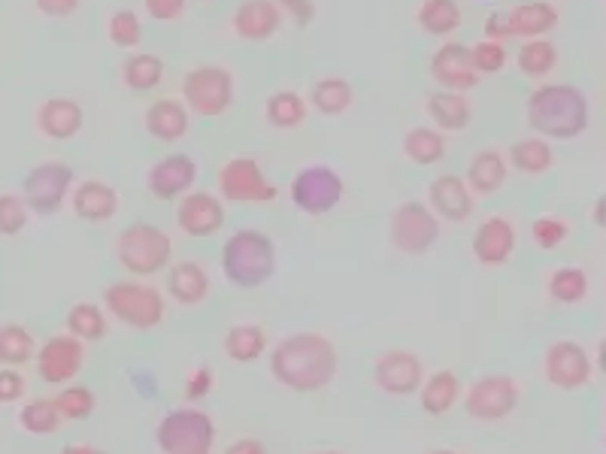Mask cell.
<instances>
[{"label": "cell", "mask_w": 606, "mask_h": 454, "mask_svg": "<svg viewBox=\"0 0 606 454\" xmlns=\"http://www.w3.org/2000/svg\"><path fill=\"white\" fill-rule=\"evenodd\" d=\"M552 294L564 300V303H573L585 294V278L579 270H562L558 276L552 278Z\"/></svg>", "instance_id": "f35d334b"}, {"label": "cell", "mask_w": 606, "mask_h": 454, "mask_svg": "<svg viewBox=\"0 0 606 454\" xmlns=\"http://www.w3.org/2000/svg\"><path fill=\"white\" fill-rule=\"evenodd\" d=\"M518 391L506 376H491V379L476 381L467 394V412L479 421H501L503 415L516 410Z\"/></svg>", "instance_id": "ba28073f"}, {"label": "cell", "mask_w": 606, "mask_h": 454, "mask_svg": "<svg viewBox=\"0 0 606 454\" xmlns=\"http://www.w3.org/2000/svg\"><path fill=\"white\" fill-rule=\"evenodd\" d=\"M61 454H104V452H98V449H91V445H64V452Z\"/></svg>", "instance_id": "f5cc1de1"}, {"label": "cell", "mask_w": 606, "mask_h": 454, "mask_svg": "<svg viewBox=\"0 0 606 454\" xmlns=\"http://www.w3.org/2000/svg\"><path fill=\"white\" fill-rule=\"evenodd\" d=\"M237 28L243 37H267L270 30L276 28V10L265 0L246 3L237 15Z\"/></svg>", "instance_id": "484cf974"}, {"label": "cell", "mask_w": 606, "mask_h": 454, "mask_svg": "<svg viewBox=\"0 0 606 454\" xmlns=\"http://www.w3.org/2000/svg\"><path fill=\"white\" fill-rule=\"evenodd\" d=\"M552 22H555L552 10L540 3V7H521V10H516L513 18H510V28L516 30V34H540Z\"/></svg>", "instance_id": "1f68e13d"}, {"label": "cell", "mask_w": 606, "mask_h": 454, "mask_svg": "<svg viewBox=\"0 0 606 454\" xmlns=\"http://www.w3.org/2000/svg\"><path fill=\"white\" fill-rule=\"evenodd\" d=\"M325 454H334V452H325Z\"/></svg>", "instance_id": "9f6ffc18"}, {"label": "cell", "mask_w": 606, "mask_h": 454, "mask_svg": "<svg viewBox=\"0 0 606 454\" xmlns=\"http://www.w3.org/2000/svg\"><path fill=\"white\" fill-rule=\"evenodd\" d=\"M531 121L540 131L573 137L585 125V103L573 89H543L533 94Z\"/></svg>", "instance_id": "3957f363"}, {"label": "cell", "mask_w": 606, "mask_h": 454, "mask_svg": "<svg viewBox=\"0 0 606 454\" xmlns=\"http://www.w3.org/2000/svg\"><path fill=\"white\" fill-rule=\"evenodd\" d=\"M149 13L158 15V18H173L182 10V0H146Z\"/></svg>", "instance_id": "c3c4849f"}, {"label": "cell", "mask_w": 606, "mask_h": 454, "mask_svg": "<svg viewBox=\"0 0 606 454\" xmlns=\"http://www.w3.org/2000/svg\"><path fill=\"white\" fill-rule=\"evenodd\" d=\"M82 125V109L74 101H49L40 106V128L55 140L74 137Z\"/></svg>", "instance_id": "ac0fdd59"}, {"label": "cell", "mask_w": 606, "mask_h": 454, "mask_svg": "<svg viewBox=\"0 0 606 454\" xmlns=\"http://www.w3.org/2000/svg\"><path fill=\"white\" fill-rule=\"evenodd\" d=\"M37 7L46 15H67L76 10V0H37Z\"/></svg>", "instance_id": "681fc988"}, {"label": "cell", "mask_w": 606, "mask_h": 454, "mask_svg": "<svg viewBox=\"0 0 606 454\" xmlns=\"http://www.w3.org/2000/svg\"><path fill=\"white\" fill-rule=\"evenodd\" d=\"M109 34H113V40L119 46H133L137 43V37H140L137 18H133L131 13H119L113 18V25H109Z\"/></svg>", "instance_id": "ee69618b"}, {"label": "cell", "mask_w": 606, "mask_h": 454, "mask_svg": "<svg viewBox=\"0 0 606 454\" xmlns=\"http://www.w3.org/2000/svg\"><path fill=\"white\" fill-rule=\"evenodd\" d=\"M270 118L282 125V128H288V125H295L304 118V103L297 101L295 94H280V98H273L270 101Z\"/></svg>", "instance_id": "ab89813d"}, {"label": "cell", "mask_w": 606, "mask_h": 454, "mask_svg": "<svg viewBox=\"0 0 606 454\" xmlns=\"http://www.w3.org/2000/svg\"><path fill=\"white\" fill-rule=\"evenodd\" d=\"M430 113H434V118H437L443 128H461V125L470 118V109L464 106L461 98H434V101H430Z\"/></svg>", "instance_id": "d590c367"}, {"label": "cell", "mask_w": 606, "mask_h": 454, "mask_svg": "<svg viewBox=\"0 0 606 454\" xmlns=\"http://www.w3.org/2000/svg\"><path fill=\"white\" fill-rule=\"evenodd\" d=\"M149 131L162 140H173L179 133L185 131V113L182 106L173 101H162L152 113H149Z\"/></svg>", "instance_id": "f546056e"}, {"label": "cell", "mask_w": 606, "mask_h": 454, "mask_svg": "<svg viewBox=\"0 0 606 454\" xmlns=\"http://www.w3.org/2000/svg\"><path fill=\"white\" fill-rule=\"evenodd\" d=\"M228 454H265V445L255 440H240L228 449Z\"/></svg>", "instance_id": "816d5d0a"}, {"label": "cell", "mask_w": 606, "mask_h": 454, "mask_svg": "<svg viewBox=\"0 0 606 454\" xmlns=\"http://www.w3.org/2000/svg\"><path fill=\"white\" fill-rule=\"evenodd\" d=\"M158 76H162V64H158V59H149V55L128 61V67H125V79H128V86H133V89L155 86Z\"/></svg>", "instance_id": "e575fe53"}, {"label": "cell", "mask_w": 606, "mask_h": 454, "mask_svg": "<svg viewBox=\"0 0 606 454\" xmlns=\"http://www.w3.org/2000/svg\"><path fill=\"white\" fill-rule=\"evenodd\" d=\"M516 164L521 170H543L549 164V148L543 143H521L516 148Z\"/></svg>", "instance_id": "b9f144b4"}, {"label": "cell", "mask_w": 606, "mask_h": 454, "mask_svg": "<svg viewBox=\"0 0 606 454\" xmlns=\"http://www.w3.org/2000/svg\"><path fill=\"white\" fill-rule=\"evenodd\" d=\"M25 221H28V212H25L22 200L13 194H0V234H18L25 228Z\"/></svg>", "instance_id": "74e56055"}, {"label": "cell", "mask_w": 606, "mask_h": 454, "mask_svg": "<svg viewBox=\"0 0 606 454\" xmlns=\"http://www.w3.org/2000/svg\"><path fill=\"white\" fill-rule=\"evenodd\" d=\"M61 418H64V415H61L59 406H55V400H34V403H28V406L22 410V415H18L22 427L30 430V433H52V430H59Z\"/></svg>", "instance_id": "83f0119b"}, {"label": "cell", "mask_w": 606, "mask_h": 454, "mask_svg": "<svg viewBox=\"0 0 606 454\" xmlns=\"http://www.w3.org/2000/svg\"><path fill=\"white\" fill-rule=\"evenodd\" d=\"M74 206L76 216L89 221H104L116 212V194H113V189L101 185V182H86L76 191Z\"/></svg>", "instance_id": "ffe728a7"}, {"label": "cell", "mask_w": 606, "mask_h": 454, "mask_svg": "<svg viewBox=\"0 0 606 454\" xmlns=\"http://www.w3.org/2000/svg\"><path fill=\"white\" fill-rule=\"evenodd\" d=\"M207 288V273L197 264H179L173 270V276H170V291H173L179 303H197V300H204Z\"/></svg>", "instance_id": "603a6c76"}, {"label": "cell", "mask_w": 606, "mask_h": 454, "mask_svg": "<svg viewBox=\"0 0 606 454\" xmlns=\"http://www.w3.org/2000/svg\"><path fill=\"white\" fill-rule=\"evenodd\" d=\"M334 366H337V354L331 349V342L325 337H315V334H297V337L282 339L270 358L273 376L297 391H315V388L327 385L334 376Z\"/></svg>", "instance_id": "6da1fadb"}, {"label": "cell", "mask_w": 606, "mask_h": 454, "mask_svg": "<svg viewBox=\"0 0 606 454\" xmlns=\"http://www.w3.org/2000/svg\"><path fill=\"white\" fill-rule=\"evenodd\" d=\"M292 194H295V204L300 209H307V212H327L331 206L340 200V182H337V177L331 170L315 167V170H307L304 177L297 179Z\"/></svg>", "instance_id": "7c38bea8"}, {"label": "cell", "mask_w": 606, "mask_h": 454, "mask_svg": "<svg viewBox=\"0 0 606 454\" xmlns=\"http://www.w3.org/2000/svg\"><path fill=\"white\" fill-rule=\"evenodd\" d=\"M55 406L64 418H89L91 410H94V397H91L89 388H67L55 397Z\"/></svg>", "instance_id": "4dcf8cb0"}, {"label": "cell", "mask_w": 606, "mask_h": 454, "mask_svg": "<svg viewBox=\"0 0 606 454\" xmlns=\"http://www.w3.org/2000/svg\"><path fill=\"white\" fill-rule=\"evenodd\" d=\"M207 388H209V369H201V373H194L192 385H189V397L197 400V397L207 394Z\"/></svg>", "instance_id": "f907efd6"}, {"label": "cell", "mask_w": 606, "mask_h": 454, "mask_svg": "<svg viewBox=\"0 0 606 454\" xmlns=\"http://www.w3.org/2000/svg\"><path fill=\"white\" fill-rule=\"evenodd\" d=\"M564 234H567V231H564L558 221H537V224H533V236H537V243L546 246V249H552Z\"/></svg>", "instance_id": "bcb514c9"}, {"label": "cell", "mask_w": 606, "mask_h": 454, "mask_svg": "<svg viewBox=\"0 0 606 454\" xmlns=\"http://www.w3.org/2000/svg\"><path fill=\"white\" fill-rule=\"evenodd\" d=\"M119 258L137 276L155 273L170 258V239L152 224H133L119 236Z\"/></svg>", "instance_id": "277c9868"}, {"label": "cell", "mask_w": 606, "mask_h": 454, "mask_svg": "<svg viewBox=\"0 0 606 454\" xmlns=\"http://www.w3.org/2000/svg\"><path fill=\"white\" fill-rule=\"evenodd\" d=\"M25 391V381L13 369H0V403H13Z\"/></svg>", "instance_id": "f6af8a7d"}, {"label": "cell", "mask_w": 606, "mask_h": 454, "mask_svg": "<svg viewBox=\"0 0 606 454\" xmlns=\"http://www.w3.org/2000/svg\"><path fill=\"white\" fill-rule=\"evenodd\" d=\"M185 98H189V103L197 113L216 116L231 103V76L222 74V70H212V67L197 70L185 82Z\"/></svg>", "instance_id": "9c48e42d"}, {"label": "cell", "mask_w": 606, "mask_h": 454, "mask_svg": "<svg viewBox=\"0 0 606 454\" xmlns=\"http://www.w3.org/2000/svg\"><path fill=\"white\" fill-rule=\"evenodd\" d=\"M70 179H74V170L64 164H43V167L30 170V177L25 179V197H28L30 209L40 216L59 212Z\"/></svg>", "instance_id": "52a82bcc"}, {"label": "cell", "mask_w": 606, "mask_h": 454, "mask_svg": "<svg viewBox=\"0 0 606 454\" xmlns=\"http://www.w3.org/2000/svg\"><path fill=\"white\" fill-rule=\"evenodd\" d=\"M459 397V379L452 373H437L434 379L425 385L422 391V406L430 412V415H440L446 412Z\"/></svg>", "instance_id": "4316f807"}, {"label": "cell", "mask_w": 606, "mask_h": 454, "mask_svg": "<svg viewBox=\"0 0 606 454\" xmlns=\"http://www.w3.org/2000/svg\"><path fill=\"white\" fill-rule=\"evenodd\" d=\"M407 152L413 155L415 161L430 164L443 155V140L430 131H415L410 133V140H407Z\"/></svg>", "instance_id": "8d00e7d4"}, {"label": "cell", "mask_w": 606, "mask_h": 454, "mask_svg": "<svg viewBox=\"0 0 606 454\" xmlns=\"http://www.w3.org/2000/svg\"><path fill=\"white\" fill-rule=\"evenodd\" d=\"M182 454H207V452H182Z\"/></svg>", "instance_id": "db71d44e"}, {"label": "cell", "mask_w": 606, "mask_h": 454, "mask_svg": "<svg viewBox=\"0 0 606 454\" xmlns=\"http://www.w3.org/2000/svg\"><path fill=\"white\" fill-rule=\"evenodd\" d=\"M434 74L440 76L446 86H455V89H470L474 86V74L467 67V52L461 46H446L443 52L437 55Z\"/></svg>", "instance_id": "44dd1931"}, {"label": "cell", "mask_w": 606, "mask_h": 454, "mask_svg": "<svg viewBox=\"0 0 606 454\" xmlns=\"http://www.w3.org/2000/svg\"><path fill=\"white\" fill-rule=\"evenodd\" d=\"M376 381L388 394H413L422 381V361L410 352H388L376 364Z\"/></svg>", "instance_id": "4fadbf2b"}, {"label": "cell", "mask_w": 606, "mask_h": 454, "mask_svg": "<svg viewBox=\"0 0 606 454\" xmlns=\"http://www.w3.org/2000/svg\"><path fill=\"white\" fill-rule=\"evenodd\" d=\"M470 179L479 191H491L501 185L503 179V164L494 152H486L482 158H476L474 170H470Z\"/></svg>", "instance_id": "836d02e7"}, {"label": "cell", "mask_w": 606, "mask_h": 454, "mask_svg": "<svg viewBox=\"0 0 606 454\" xmlns=\"http://www.w3.org/2000/svg\"><path fill=\"white\" fill-rule=\"evenodd\" d=\"M30 354H34V337L28 330L18 324H3L0 327V364H28Z\"/></svg>", "instance_id": "cb8c5ba5"}, {"label": "cell", "mask_w": 606, "mask_h": 454, "mask_svg": "<svg viewBox=\"0 0 606 454\" xmlns=\"http://www.w3.org/2000/svg\"><path fill=\"white\" fill-rule=\"evenodd\" d=\"M422 22H425V28L434 30V34H446V30L455 28L459 10H455L452 0H430L428 7H425V13H422Z\"/></svg>", "instance_id": "d6a6232c"}, {"label": "cell", "mask_w": 606, "mask_h": 454, "mask_svg": "<svg viewBox=\"0 0 606 454\" xmlns=\"http://www.w3.org/2000/svg\"><path fill=\"white\" fill-rule=\"evenodd\" d=\"M67 327L76 339H101L106 334L104 312L94 307V303H79L70 309L67 315Z\"/></svg>", "instance_id": "f1b7e54d"}, {"label": "cell", "mask_w": 606, "mask_h": 454, "mask_svg": "<svg viewBox=\"0 0 606 454\" xmlns=\"http://www.w3.org/2000/svg\"><path fill=\"white\" fill-rule=\"evenodd\" d=\"M224 349L234 361H255L258 354L265 352V330L255 327V324H240L234 327L228 339H224Z\"/></svg>", "instance_id": "d4e9b609"}, {"label": "cell", "mask_w": 606, "mask_h": 454, "mask_svg": "<svg viewBox=\"0 0 606 454\" xmlns=\"http://www.w3.org/2000/svg\"><path fill=\"white\" fill-rule=\"evenodd\" d=\"M434 454H452V452H434Z\"/></svg>", "instance_id": "11a10c76"}, {"label": "cell", "mask_w": 606, "mask_h": 454, "mask_svg": "<svg viewBox=\"0 0 606 454\" xmlns=\"http://www.w3.org/2000/svg\"><path fill=\"white\" fill-rule=\"evenodd\" d=\"M46 381H67L82 366V342L76 337H55L46 342L37 358Z\"/></svg>", "instance_id": "8fae6325"}, {"label": "cell", "mask_w": 606, "mask_h": 454, "mask_svg": "<svg viewBox=\"0 0 606 454\" xmlns=\"http://www.w3.org/2000/svg\"><path fill=\"white\" fill-rule=\"evenodd\" d=\"M513 243H516L513 228L503 219H491L479 228V234L474 239V251L479 255V261H486V264H501V261H506V255L513 251Z\"/></svg>", "instance_id": "2e32d148"}, {"label": "cell", "mask_w": 606, "mask_h": 454, "mask_svg": "<svg viewBox=\"0 0 606 454\" xmlns=\"http://www.w3.org/2000/svg\"><path fill=\"white\" fill-rule=\"evenodd\" d=\"M222 206L216 204L209 194H194L179 206V224L192 236H209L222 224Z\"/></svg>", "instance_id": "9a60e30c"}, {"label": "cell", "mask_w": 606, "mask_h": 454, "mask_svg": "<svg viewBox=\"0 0 606 454\" xmlns=\"http://www.w3.org/2000/svg\"><path fill=\"white\" fill-rule=\"evenodd\" d=\"M395 243L400 249L410 251V255H422L428 249L430 243L437 239V221L430 219L428 212L422 206H403L398 216H395Z\"/></svg>", "instance_id": "30bf717a"}, {"label": "cell", "mask_w": 606, "mask_h": 454, "mask_svg": "<svg viewBox=\"0 0 606 454\" xmlns=\"http://www.w3.org/2000/svg\"><path fill=\"white\" fill-rule=\"evenodd\" d=\"M521 67L528 74H543L552 67V49L546 43H533L521 52Z\"/></svg>", "instance_id": "7bdbcfd3"}, {"label": "cell", "mask_w": 606, "mask_h": 454, "mask_svg": "<svg viewBox=\"0 0 606 454\" xmlns=\"http://www.w3.org/2000/svg\"><path fill=\"white\" fill-rule=\"evenodd\" d=\"M474 55H476V64H479L482 70H498L503 61L501 49H498V46H479Z\"/></svg>", "instance_id": "7dc6e473"}, {"label": "cell", "mask_w": 606, "mask_h": 454, "mask_svg": "<svg viewBox=\"0 0 606 454\" xmlns=\"http://www.w3.org/2000/svg\"><path fill=\"white\" fill-rule=\"evenodd\" d=\"M222 189L224 197L231 200H270L273 197V191L267 189L258 167L252 161L228 164V170L222 173Z\"/></svg>", "instance_id": "5bb4252c"}, {"label": "cell", "mask_w": 606, "mask_h": 454, "mask_svg": "<svg viewBox=\"0 0 606 454\" xmlns=\"http://www.w3.org/2000/svg\"><path fill=\"white\" fill-rule=\"evenodd\" d=\"M209 442H212V421H209L204 412H173L158 427V445L167 454L207 452Z\"/></svg>", "instance_id": "8992f818"}, {"label": "cell", "mask_w": 606, "mask_h": 454, "mask_svg": "<svg viewBox=\"0 0 606 454\" xmlns=\"http://www.w3.org/2000/svg\"><path fill=\"white\" fill-rule=\"evenodd\" d=\"M430 197H434V204H437V209L443 212L446 219L459 221L464 216H470V197H467V191H464L459 179H440L434 185V191H430Z\"/></svg>", "instance_id": "7402d4cb"}, {"label": "cell", "mask_w": 606, "mask_h": 454, "mask_svg": "<svg viewBox=\"0 0 606 454\" xmlns=\"http://www.w3.org/2000/svg\"><path fill=\"white\" fill-rule=\"evenodd\" d=\"M315 103H319V109H325V113H340L343 106L349 103V89L337 82V79H331V82H322L319 89H315Z\"/></svg>", "instance_id": "60d3db41"}, {"label": "cell", "mask_w": 606, "mask_h": 454, "mask_svg": "<svg viewBox=\"0 0 606 454\" xmlns=\"http://www.w3.org/2000/svg\"><path fill=\"white\" fill-rule=\"evenodd\" d=\"M106 307L131 327H155L164 315L162 294L140 282H119L106 291Z\"/></svg>", "instance_id": "5b68a950"}, {"label": "cell", "mask_w": 606, "mask_h": 454, "mask_svg": "<svg viewBox=\"0 0 606 454\" xmlns=\"http://www.w3.org/2000/svg\"><path fill=\"white\" fill-rule=\"evenodd\" d=\"M194 179V164L189 158H170V161L158 164L155 170H152V191L158 194V197H177L179 191H185L192 185Z\"/></svg>", "instance_id": "d6986e66"}, {"label": "cell", "mask_w": 606, "mask_h": 454, "mask_svg": "<svg viewBox=\"0 0 606 454\" xmlns=\"http://www.w3.org/2000/svg\"><path fill=\"white\" fill-rule=\"evenodd\" d=\"M222 267L234 285L255 288V285H261V282L273 276L276 251H273V243L265 234L243 231V234L231 236V243L224 246Z\"/></svg>", "instance_id": "7a4b0ae2"}, {"label": "cell", "mask_w": 606, "mask_h": 454, "mask_svg": "<svg viewBox=\"0 0 606 454\" xmlns=\"http://www.w3.org/2000/svg\"><path fill=\"white\" fill-rule=\"evenodd\" d=\"M546 369H549V379L555 381V385H564V388H573L579 381H585L589 376V364H585V358L579 352L577 346H570V342H562V346H555L546 358Z\"/></svg>", "instance_id": "e0dca14e"}]
</instances>
